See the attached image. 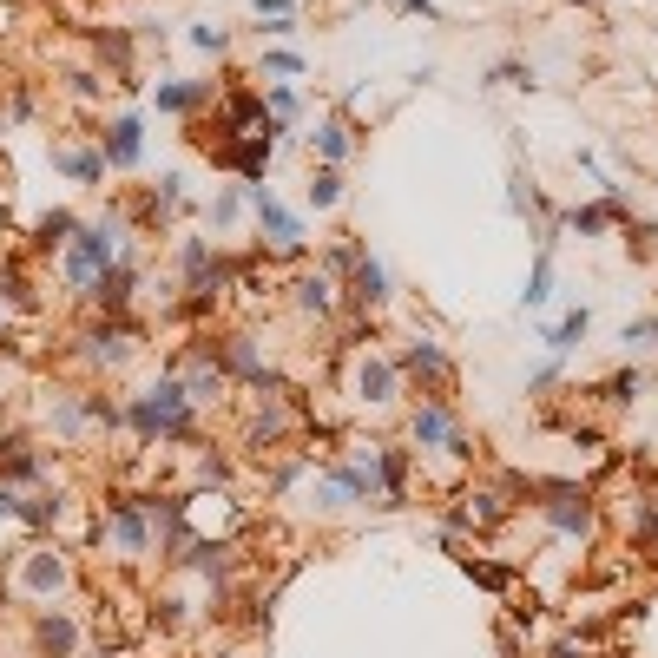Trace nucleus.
I'll use <instances>...</instances> for the list:
<instances>
[{"mask_svg": "<svg viewBox=\"0 0 658 658\" xmlns=\"http://www.w3.org/2000/svg\"><path fill=\"white\" fill-rule=\"evenodd\" d=\"M244 204L257 211V224H264V237L277 244L283 257H297V251H303V224L290 218V211H283L277 198H270V185H251V191H244Z\"/></svg>", "mask_w": 658, "mask_h": 658, "instance_id": "6", "label": "nucleus"}, {"mask_svg": "<svg viewBox=\"0 0 658 658\" xmlns=\"http://www.w3.org/2000/svg\"><path fill=\"white\" fill-rule=\"evenodd\" d=\"M73 231H79L73 211H47V218L33 224V244H40V251H66V244H73Z\"/></svg>", "mask_w": 658, "mask_h": 658, "instance_id": "22", "label": "nucleus"}, {"mask_svg": "<svg viewBox=\"0 0 658 658\" xmlns=\"http://www.w3.org/2000/svg\"><path fill=\"white\" fill-rule=\"evenodd\" d=\"M204 99H211L204 79H165V86H158V112H198Z\"/></svg>", "mask_w": 658, "mask_h": 658, "instance_id": "18", "label": "nucleus"}, {"mask_svg": "<svg viewBox=\"0 0 658 658\" xmlns=\"http://www.w3.org/2000/svg\"><path fill=\"white\" fill-rule=\"evenodd\" d=\"M178 382H185L191 408H198V402H218V395H224V369H218V362H211V356H204V362H191V369H185V376H178Z\"/></svg>", "mask_w": 658, "mask_h": 658, "instance_id": "20", "label": "nucleus"}, {"mask_svg": "<svg viewBox=\"0 0 658 658\" xmlns=\"http://www.w3.org/2000/svg\"><path fill=\"white\" fill-rule=\"evenodd\" d=\"M297 310L303 316H329V310H336V277H329V270L297 277Z\"/></svg>", "mask_w": 658, "mask_h": 658, "instance_id": "16", "label": "nucleus"}, {"mask_svg": "<svg viewBox=\"0 0 658 658\" xmlns=\"http://www.w3.org/2000/svg\"><path fill=\"white\" fill-rule=\"evenodd\" d=\"M33 639H40V652H47V658H66L79 632H73V619H40V632H33Z\"/></svg>", "mask_w": 658, "mask_h": 658, "instance_id": "23", "label": "nucleus"}, {"mask_svg": "<svg viewBox=\"0 0 658 658\" xmlns=\"http://www.w3.org/2000/svg\"><path fill=\"white\" fill-rule=\"evenodd\" d=\"M560 224H566V231H580V237H599V231H612V224H626V198H619V191H606L599 204H573Z\"/></svg>", "mask_w": 658, "mask_h": 658, "instance_id": "10", "label": "nucleus"}, {"mask_svg": "<svg viewBox=\"0 0 658 658\" xmlns=\"http://www.w3.org/2000/svg\"><path fill=\"white\" fill-rule=\"evenodd\" d=\"M547 303H553V251H540V257H533V270H527V290H520V310L540 316Z\"/></svg>", "mask_w": 658, "mask_h": 658, "instance_id": "19", "label": "nucleus"}, {"mask_svg": "<svg viewBox=\"0 0 658 658\" xmlns=\"http://www.w3.org/2000/svg\"><path fill=\"white\" fill-rule=\"evenodd\" d=\"M349 297L362 303V310H376V303H389V270L376 264L369 251H356V264H349Z\"/></svg>", "mask_w": 658, "mask_h": 658, "instance_id": "12", "label": "nucleus"}, {"mask_svg": "<svg viewBox=\"0 0 658 658\" xmlns=\"http://www.w3.org/2000/svg\"><path fill=\"white\" fill-rule=\"evenodd\" d=\"M408 441L415 448H448V455H468V435H461V422H455V408L441 402H422L415 415H408Z\"/></svg>", "mask_w": 658, "mask_h": 658, "instance_id": "4", "label": "nucleus"}, {"mask_svg": "<svg viewBox=\"0 0 658 658\" xmlns=\"http://www.w3.org/2000/svg\"><path fill=\"white\" fill-rule=\"evenodd\" d=\"M487 86H533V73H527L520 60H501L494 73H487Z\"/></svg>", "mask_w": 658, "mask_h": 658, "instance_id": "33", "label": "nucleus"}, {"mask_svg": "<svg viewBox=\"0 0 658 658\" xmlns=\"http://www.w3.org/2000/svg\"><path fill=\"white\" fill-rule=\"evenodd\" d=\"M310 145H316V158H323L329 172H336V165L356 152V132H349L343 112H323V119H316V132H310Z\"/></svg>", "mask_w": 658, "mask_h": 658, "instance_id": "11", "label": "nucleus"}, {"mask_svg": "<svg viewBox=\"0 0 658 658\" xmlns=\"http://www.w3.org/2000/svg\"><path fill=\"white\" fill-rule=\"evenodd\" d=\"M99 53H106V60L119 66V73H126V60H132V40H126V33H106V40H99Z\"/></svg>", "mask_w": 658, "mask_h": 658, "instance_id": "35", "label": "nucleus"}, {"mask_svg": "<svg viewBox=\"0 0 658 658\" xmlns=\"http://www.w3.org/2000/svg\"><path fill=\"white\" fill-rule=\"evenodd\" d=\"M533 494H540V520H547L553 533H566V540H586V533H593V494H586V487H573V481H540L533 487Z\"/></svg>", "mask_w": 658, "mask_h": 658, "instance_id": "3", "label": "nucleus"}, {"mask_svg": "<svg viewBox=\"0 0 658 658\" xmlns=\"http://www.w3.org/2000/svg\"><path fill=\"white\" fill-rule=\"evenodd\" d=\"M356 395L369 408H389L395 402V389H402V376H395V362H382V356H356Z\"/></svg>", "mask_w": 658, "mask_h": 658, "instance_id": "9", "label": "nucleus"}, {"mask_svg": "<svg viewBox=\"0 0 658 658\" xmlns=\"http://www.w3.org/2000/svg\"><path fill=\"white\" fill-rule=\"evenodd\" d=\"M27 586H33V593H60V586H66V566L53 560V553H40V560L27 566Z\"/></svg>", "mask_w": 658, "mask_h": 658, "instance_id": "27", "label": "nucleus"}, {"mask_svg": "<svg viewBox=\"0 0 658 658\" xmlns=\"http://www.w3.org/2000/svg\"><path fill=\"white\" fill-rule=\"evenodd\" d=\"M112 264H119V231H112V224H79L73 244H66V283L93 297V283L106 277Z\"/></svg>", "mask_w": 658, "mask_h": 658, "instance_id": "2", "label": "nucleus"}, {"mask_svg": "<svg viewBox=\"0 0 658 658\" xmlns=\"http://www.w3.org/2000/svg\"><path fill=\"white\" fill-rule=\"evenodd\" d=\"M639 389H645V376H639V369H626V376H606V382H599V395H606V402H619V408H626Z\"/></svg>", "mask_w": 658, "mask_h": 658, "instance_id": "28", "label": "nucleus"}, {"mask_svg": "<svg viewBox=\"0 0 658 658\" xmlns=\"http://www.w3.org/2000/svg\"><path fill=\"white\" fill-rule=\"evenodd\" d=\"M395 376H415L428 395H441L455 382V362H448V349H441L435 336H415V343H402V356H395Z\"/></svg>", "mask_w": 658, "mask_h": 658, "instance_id": "5", "label": "nucleus"}, {"mask_svg": "<svg viewBox=\"0 0 658 658\" xmlns=\"http://www.w3.org/2000/svg\"><path fill=\"white\" fill-rule=\"evenodd\" d=\"M112 540L126 553H145L152 527H145V501H112Z\"/></svg>", "mask_w": 658, "mask_h": 658, "instance_id": "14", "label": "nucleus"}, {"mask_svg": "<svg viewBox=\"0 0 658 658\" xmlns=\"http://www.w3.org/2000/svg\"><path fill=\"white\" fill-rule=\"evenodd\" d=\"M86 356L93 362H126V329H93V336H86Z\"/></svg>", "mask_w": 658, "mask_h": 658, "instance_id": "25", "label": "nucleus"}, {"mask_svg": "<svg viewBox=\"0 0 658 658\" xmlns=\"http://www.w3.org/2000/svg\"><path fill=\"white\" fill-rule=\"evenodd\" d=\"M507 211H514V218H520V211H533V178L520 172V165L507 172Z\"/></svg>", "mask_w": 658, "mask_h": 658, "instance_id": "31", "label": "nucleus"}, {"mask_svg": "<svg viewBox=\"0 0 658 658\" xmlns=\"http://www.w3.org/2000/svg\"><path fill=\"white\" fill-rule=\"evenodd\" d=\"M586 329H593V310H586V303H580V310H566L560 323L547 329V349H553V356H573V349L586 343Z\"/></svg>", "mask_w": 658, "mask_h": 658, "instance_id": "17", "label": "nucleus"}, {"mask_svg": "<svg viewBox=\"0 0 658 658\" xmlns=\"http://www.w3.org/2000/svg\"><path fill=\"white\" fill-rule=\"evenodd\" d=\"M53 165H60L66 178H79V185H99V178H106V158H99V152H73V145H60Z\"/></svg>", "mask_w": 658, "mask_h": 658, "instance_id": "21", "label": "nucleus"}, {"mask_svg": "<svg viewBox=\"0 0 658 658\" xmlns=\"http://www.w3.org/2000/svg\"><path fill=\"white\" fill-rule=\"evenodd\" d=\"M0 520H20V501L7 494V487H0Z\"/></svg>", "mask_w": 658, "mask_h": 658, "instance_id": "38", "label": "nucleus"}, {"mask_svg": "<svg viewBox=\"0 0 658 658\" xmlns=\"http://www.w3.org/2000/svg\"><path fill=\"white\" fill-rule=\"evenodd\" d=\"M126 422L139 428L145 441H152V435H191V395H185V382H152L145 395H132Z\"/></svg>", "mask_w": 658, "mask_h": 658, "instance_id": "1", "label": "nucleus"}, {"mask_svg": "<svg viewBox=\"0 0 658 658\" xmlns=\"http://www.w3.org/2000/svg\"><path fill=\"white\" fill-rule=\"evenodd\" d=\"M257 66H264V73L277 79V86H297V79H303V53H290V47H270Z\"/></svg>", "mask_w": 658, "mask_h": 658, "instance_id": "24", "label": "nucleus"}, {"mask_svg": "<svg viewBox=\"0 0 658 658\" xmlns=\"http://www.w3.org/2000/svg\"><path fill=\"white\" fill-rule=\"evenodd\" d=\"M283 435H290V408H283L277 395H264V408H257L251 428H244V441H251V448H277Z\"/></svg>", "mask_w": 658, "mask_h": 658, "instance_id": "13", "label": "nucleus"}, {"mask_svg": "<svg viewBox=\"0 0 658 658\" xmlns=\"http://www.w3.org/2000/svg\"><path fill=\"white\" fill-rule=\"evenodd\" d=\"M178 204H185V178H178V172H165V178H158V191H152V218L165 224V218L178 211Z\"/></svg>", "mask_w": 658, "mask_h": 658, "instance_id": "26", "label": "nucleus"}, {"mask_svg": "<svg viewBox=\"0 0 658 658\" xmlns=\"http://www.w3.org/2000/svg\"><path fill=\"white\" fill-rule=\"evenodd\" d=\"M257 14H270V20H290V0H251Z\"/></svg>", "mask_w": 658, "mask_h": 658, "instance_id": "37", "label": "nucleus"}, {"mask_svg": "<svg viewBox=\"0 0 658 658\" xmlns=\"http://www.w3.org/2000/svg\"><path fill=\"white\" fill-rule=\"evenodd\" d=\"M211 362H218L224 376H244V382H257V389H277V376L264 369V356H257V343H251V336H224Z\"/></svg>", "mask_w": 658, "mask_h": 658, "instance_id": "8", "label": "nucleus"}, {"mask_svg": "<svg viewBox=\"0 0 658 658\" xmlns=\"http://www.w3.org/2000/svg\"><path fill=\"white\" fill-rule=\"evenodd\" d=\"M395 7H402V14H422V20H441L435 0H395Z\"/></svg>", "mask_w": 658, "mask_h": 658, "instance_id": "36", "label": "nucleus"}, {"mask_svg": "<svg viewBox=\"0 0 658 658\" xmlns=\"http://www.w3.org/2000/svg\"><path fill=\"white\" fill-rule=\"evenodd\" d=\"M132 283H139V264H132V257H119V264L93 283V297L106 303V310H126V303H132Z\"/></svg>", "mask_w": 658, "mask_h": 658, "instance_id": "15", "label": "nucleus"}, {"mask_svg": "<svg viewBox=\"0 0 658 658\" xmlns=\"http://www.w3.org/2000/svg\"><path fill=\"white\" fill-rule=\"evenodd\" d=\"M191 47H204V53H224V47H231V33L204 20V27H191Z\"/></svg>", "mask_w": 658, "mask_h": 658, "instance_id": "34", "label": "nucleus"}, {"mask_svg": "<svg viewBox=\"0 0 658 658\" xmlns=\"http://www.w3.org/2000/svg\"><path fill=\"white\" fill-rule=\"evenodd\" d=\"M553 658H586V652H580L573 639H560V645H553Z\"/></svg>", "mask_w": 658, "mask_h": 658, "instance_id": "39", "label": "nucleus"}, {"mask_svg": "<svg viewBox=\"0 0 658 658\" xmlns=\"http://www.w3.org/2000/svg\"><path fill=\"white\" fill-rule=\"evenodd\" d=\"M336 198H343V178H336V172H329V165H323V172L310 178V204H316V211H329V204H336Z\"/></svg>", "mask_w": 658, "mask_h": 658, "instance_id": "29", "label": "nucleus"}, {"mask_svg": "<svg viewBox=\"0 0 658 658\" xmlns=\"http://www.w3.org/2000/svg\"><path fill=\"white\" fill-rule=\"evenodd\" d=\"M619 343H626V349L658 343V316H639V323H626V329H619Z\"/></svg>", "mask_w": 658, "mask_h": 658, "instance_id": "32", "label": "nucleus"}, {"mask_svg": "<svg viewBox=\"0 0 658 658\" xmlns=\"http://www.w3.org/2000/svg\"><path fill=\"white\" fill-rule=\"evenodd\" d=\"M99 158H106L112 172H132V165L145 158V126L132 119V112H126V119H112V126L99 132Z\"/></svg>", "mask_w": 658, "mask_h": 658, "instance_id": "7", "label": "nucleus"}, {"mask_svg": "<svg viewBox=\"0 0 658 658\" xmlns=\"http://www.w3.org/2000/svg\"><path fill=\"white\" fill-rule=\"evenodd\" d=\"M237 211H244V191H237V185H224L218 198H211V224L224 231V224H237Z\"/></svg>", "mask_w": 658, "mask_h": 658, "instance_id": "30", "label": "nucleus"}]
</instances>
